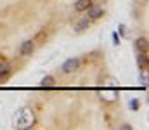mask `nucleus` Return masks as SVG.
Wrapping results in <instances>:
<instances>
[{
  "instance_id": "obj_5",
  "label": "nucleus",
  "mask_w": 149,
  "mask_h": 130,
  "mask_svg": "<svg viewBox=\"0 0 149 130\" xmlns=\"http://www.w3.org/2000/svg\"><path fill=\"white\" fill-rule=\"evenodd\" d=\"M88 26H90V19H88V17H81V19H78V21L74 23V31H76V33H81V31H85Z\"/></svg>"
},
{
  "instance_id": "obj_15",
  "label": "nucleus",
  "mask_w": 149,
  "mask_h": 130,
  "mask_svg": "<svg viewBox=\"0 0 149 130\" xmlns=\"http://www.w3.org/2000/svg\"><path fill=\"white\" fill-rule=\"evenodd\" d=\"M120 129H123V130H130V129H132V127H130V125H127V123H125V125H121V127H120Z\"/></svg>"
},
{
  "instance_id": "obj_1",
  "label": "nucleus",
  "mask_w": 149,
  "mask_h": 130,
  "mask_svg": "<svg viewBox=\"0 0 149 130\" xmlns=\"http://www.w3.org/2000/svg\"><path fill=\"white\" fill-rule=\"evenodd\" d=\"M35 123V115L30 108H21L12 116V125L16 129H31Z\"/></svg>"
},
{
  "instance_id": "obj_6",
  "label": "nucleus",
  "mask_w": 149,
  "mask_h": 130,
  "mask_svg": "<svg viewBox=\"0 0 149 130\" xmlns=\"http://www.w3.org/2000/svg\"><path fill=\"white\" fill-rule=\"evenodd\" d=\"M137 64H139L141 71H146V68H148V52H139V56H137Z\"/></svg>"
},
{
  "instance_id": "obj_4",
  "label": "nucleus",
  "mask_w": 149,
  "mask_h": 130,
  "mask_svg": "<svg viewBox=\"0 0 149 130\" xmlns=\"http://www.w3.org/2000/svg\"><path fill=\"white\" fill-rule=\"evenodd\" d=\"M33 49H35L33 42H31V40H26V42L21 43V47H19V54H21L23 57H26V56H31Z\"/></svg>"
},
{
  "instance_id": "obj_3",
  "label": "nucleus",
  "mask_w": 149,
  "mask_h": 130,
  "mask_svg": "<svg viewBox=\"0 0 149 130\" xmlns=\"http://www.w3.org/2000/svg\"><path fill=\"white\" fill-rule=\"evenodd\" d=\"M87 14H88V19H99V17L104 14V10H102V7H99V5H90V7L87 9Z\"/></svg>"
},
{
  "instance_id": "obj_10",
  "label": "nucleus",
  "mask_w": 149,
  "mask_h": 130,
  "mask_svg": "<svg viewBox=\"0 0 149 130\" xmlns=\"http://www.w3.org/2000/svg\"><path fill=\"white\" fill-rule=\"evenodd\" d=\"M40 85L43 87V88H50V87H54L56 85V80L52 78V76H45L42 82H40Z\"/></svg>"
},
{
  "instance_id": "obj_7",
  "label": "nucleus",
  "mask_w": 149,
  "mask_h": 130,
  "mask_svg": "<svg viewBox=\"0 0 149 130\" xmlns=\"http://www.w3.org/2000/svg\"><path fill=\"white\" fill-rule=\"evenodd\" d=\"M90 5H92V0H78V2L74 3V10H76V12H83V10H87Z\"/></svg>"
},
{
  "instance_id": "obj_9",
  "label": "nucleus",
  "mask_w": 149,
  "mask_h": 130,
  "mask_svg": "<svg viewBox=\"0 0 149 130\" xmlns=\"http://www.w3.org/2000/svg\"><path fill=\"white\" fill-rule=\"evenodd\" d=\"M9 73H10V64H9V63L0 64V82L5 80V78L9 76Z\"/></svg>"
},
{
  "instance_id": "obj_8",
  "label": "nucleus",
  "mask_w": 149,
  "mask_h": 130,
  "mask_svg": "<svg viewBox=\"0 0 149 130\" xmlns=\"http://www.w3.org/2000/svg\"><path fill=\"white\" fill-rule=\"evenodd\" d=\"M135 49H137V52H148V40L146 38H137L135 40Z\"/></svg>"
},
{
  "instance_id": "obj_12",
  "label": "nucleus",
  "mask_w": 149,
  "mask_h": 130,
  "mask_svg": "<svg viewBox=\"0 0 149 130\" xmlns=\"http://www.w3.org/2000/svg\"><path fill=\"white\" fill-rule=\"evenodd\" d=\"M127 33H128V31H127V26H125V24H120V26H118V35H120V37H127Z\"/></svg>"
},
{
  "instance_id": "obj_2",
  "label": "nucleus",
  "mask_w": 149,
  "mask_h": 130,
  "mask_svg": "<svg viewBox=\"0 0 149 130\" xmlns=\"http://www.w3.org/2000/svg\"><path fill=\"white\" fill-rule=\"evenodd\" d=\"M78 64H80V61H78L76 57H71V59H68V61L63 64V73H73L74 70L78 68Z\"/></svg>"
},
{
  "instance_id": "obj_11",
  "label": "nucleus",
  "mask_w": 149,
  "mask_h": 130,
  "mask_svg": "<svg viewBox=\"0 0 149 130\" xmlns=\"http://www.w3.org/2000/svg\"><path fill=\"white\" fill-rule=\"evenodd\" d=\"M139 83H141V87H144V88L148 87V75H146V73H142V75H141V78H139Z\"/></svg>"
},
{
  "instance_id": "obj_13",
  "label": "nucleus",
  "mask_w": 149,
  "mask_h": 130,
  "mask_svg": "<svg viewBox=\"0 0 149 130\" xmlns=\"http://www.w3.org/2000/svg\"><path fill=\"white\" fill-rule=\"evenodd\" d=\"M130 109H134V111L139 109V101H137V99H132V101H130Z\"/></svg>"
},
{
  "instance_id": "obj_14",
  "label": "nucleus",
  "mask_w": 149,
  "mask_h": 130,
  "mask_svg": "<svg viewBox=\"0 0 149 130\" xmlns=\"http://www.w3.org/2000/svg\"><path fill=\"white\" fill-rule=\"evenodd\" d=\"M113 43L114 45H120V35L118 33H113Z\"/></svg>"
}]
</instances>
